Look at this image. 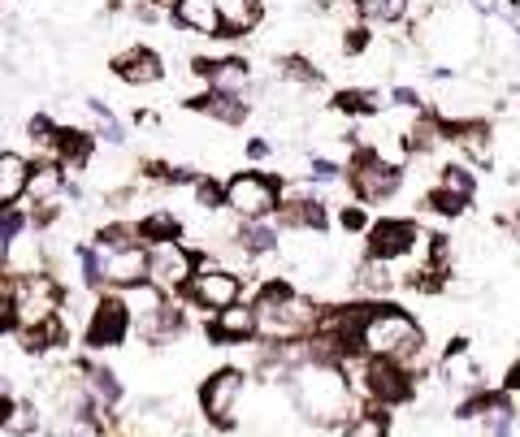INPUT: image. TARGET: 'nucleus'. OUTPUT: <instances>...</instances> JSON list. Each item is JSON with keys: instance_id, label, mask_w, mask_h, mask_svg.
<instances>
[{"instance_id": "nucleus-1", "label": "nucleus", "mask_w": 520, "mask_h": 437, "mask_svg": "<svg viewBox=\"0 0 520 437\" xmlns=\"http://www.w3.org/2000/svg\"><path fill=\"white\" fill-rule=\"evenodd\" d=\"M286 390H291V407L308 425L317 429H338L356 416V386H351V373L343 364L330 360H299L286 373Z\"/></svg>"}, {"instance_id": "nucleus-2", "label": "nucleus", "mask_w": 520, "mask_h": 437, "mask_svg": "<svg viewBox=\"0 0 520 437\" xmlns=\"http://www.w3.org/2000/svg\"><path fill=\"white\" fill-rule=\"evenodd\" d=\"M360 355H369V360H395L416 373V364L425 355V329L408 308L369 303V316H364V329H360Z\"/></svg>"}, {"instance_id": "nucleus-3", "label": "nucleus", "mask_w": 520, "mask_h": 437, "mask_svg": "<svg viewBox=\"0 0 520 437\" xmlns=\"http://www.w3.org/2000/svg\"><path fill=\"white\" fill-rule=\"evenodd\" d=\"M256 325H260V338L273 342V347H291V342L308 338L317 329V299L295 290L291 282H265L256 290Z\"/></svg>"}, {"instance_id": "nucleus-4", "label": "nucleus", "mask_w": 520, "mask_h": 437, "mask_svg": "<svg viewBox=\"0 0 520 437\" xmlns=\"http://www.w3.org/2000/svg\"><path fill=\"white\" fill-rule=\"evenodd\" d=\"M61 303H65V290L57 282V273L18 277L9 290V321H13V329L31 334V329H44L48 321H57Z\"/></svg>"}, {"instance_id": "nucleus-5", "label": "nucleus", "mask_w": 520, "mask_h": 437, "mask_svg": "<svg viewBox=\"0 0 520 437\" xmlns=\"http://www.w3.org/2000/svg\"><path fill=\"white\" fill-rule=\"evenodd\" d=\"M221 195H226V208L239 221H269L282 204V182L273 174L243 169V174H230L221 182Z\"/></svg>"}, {"instance_id": "nucleus-6", "label": "nucleus", "mask_w": 520, "mask_h": 437, "mask_svg": "<svg viewBox=\"0 0 520 437\" xmlns=\"http://www.w3.org/2000/svg\"><path fill=\"white\" fill-rule=\"evenodd\" d=\"M343 178H347L351 195H356V204H364V208H369V204H386V200H395V195L403 191V169L382 161V156L369 152V148L351 152Z\"/></svg>"}, {"instance_id": "nucleus-7", "label": "nucleus", "mask_w": 520, "mask_h": 437, "mask_svg": "<svg viewBox=\"0 0 520 437\" xmlns=\"http://www.w3.org/2000/svg\"><path fill=\"white\" fill-rule=\"evenodd\" d=\"M425 243L429 234L412 217H382L364 230V256L377 264H395V269L403 260H412L416 251H425Z\"/></svg>"}, {"instance_id": "nucleus-8", "label": "nucleus", "mask_w": 520, "mask_h": 437, "mask_svg": "<svg viewBox=\"0 0 520 437\" xmlns=\"http://www.w3.org/2000/svg\"><path fill=\"white\" fill-rule=\"evenodd\" d=\"M243 394H247V373L243 368H217V373L204 377L200 386V412L213 429H234L239 425V407H243Z\"/></svg>"}, {"instance_id": "nucleus-9", "label": "nucleus", "mask_w": 520, "mask_h": 437, "mask_svg": "<svg viewBox=\"0 0 520 437\" xmlns=\"http://www.w3.org/2000/svg\"><path fill=\"white\" fill-rule=\"evenodd\" d=\"M182 295H187V303H195L200 312L217 316V312H226V308H234V303L243 299V273L226 269V264H200V269L191 273V282H187Z\"/></svg>"}, {"instance_id": "nucleus-10", "label": "nucleus", "mask_w": 520, "mask_h": 437, "mask_svg": "<svg viewBox=\"0 0 520 437\" xmlns=\"http://www.w3.org/2000/svg\"><path fill=\"white\" fill-rule=\"evenodd\" d=\"M195 269H200V251L187 247L182 238L148 247V282L161 290V295H182Z\"/></svg>"}, {"instance_id": "nucleus-11", "label": "nucleus", "mask_w": 520, "mask_h": 437, "mask_svg": "<svg viewBox=\"0 0 520 437\" xmlns=\"http://www.w3.org/2000/svg\"><path fill=\"white\" fill-rule=\"evenodd\" d=\"M126 334H130V316H126V308H122V299H117L113 290H109V295H100L96 308L87 312L83 342H87L91 351H104V347H122Z\"/></svg>"}, {"instance_id": "nucleus-12", "label": "nucleus", "mask_w": 520, "mask_h": 437, "mask_svg": "<svg viewBox=\"0 0 520 437\" xmlns=\"http://www.w3.org/2000/svg\"><path fill=\"white\" fill-rule=\"evenodd\" d=\"M100 264H104V290H126L148 282V247H126V251H104L100 247Z\"/></svg>"}, {"instance_id": "nucleus-13", "label": "nucleus", "mask_w": 520, "mask_h": 437, "mask_svg": "<svg viewBox=\"0 0 520 437\" xmlns=\"http://www.w3.org/2000/svg\"><path fill=\"white\" fill-rule=\"evenodd\" d=\"M278 225L282 230H295V234H325L330 230V208H325L317 195H295V200H282L278 204Z\"/></svg>"}, {"instance_id": "nucleus-14", "label": "nucleus", "mask_w": 520, "mask_h": 437, "mask_svg": "<svg viewBox=\"0 0 520 437\" xmlns=\"http://www.w3.org/2000/svg\"><path fill=\"white\" fill-rule=\"evenodd\" d=\"M208 338L213 342H226V347H247V342L260 338V325H256V308L252 303H234V308L217 312L213 325H208Z\"/></svg>"}, {"instance_id": "nucleus-15", "label": "nucleus", "mask_w": 520, "mask_h": 437, "mask_svg": "<svg viewBox=\"0 0 520 437\" xmlns=\"http://www.w3.org/2000/svg\"><path fill=\"white\" fill-rule=\"evenodd\" d=\"M195 70L204 74V83L213 96H247L252 87V70H247L243 57H221V61H195Z\"/></svg>"}, {"instance_id": "nucleus-16", "label": "nucleus", "mask_w": 520, "mask_h": 437, "mask_svg": "<svg viewBox=\"0 0 520 437\" xmlns=\"http://www.w3.org/2000/svg\"><path fill=\"white\" fill-rule=\"evenodd\" d=\"M113 74L122 78V83H130V87H152L156 78L165 74V61H161V52L156 48L135 44V48H122L113 57Z\"/></svg>"}, {"instance_id": "nucleus-17", "label": "nucleus", "mask_w": 520, "mask_h": 437, "mask_svg": "<svg viewBox=\"0 0 520 437\" xmlns=\"http://www.w3.org/2000/svg\"><path fill=\"white\" fill-rule=\"evenodd\" d=\"M226 243L239 251L243 260H260V256H269V251H278L282 234H278V225H273V221H239L230 230Z\"/></svg>"}, {"instance_id": "nucleus-18", "label": "nucleus", "mask_w": 520, "mask_h": 437, "mask_svg": "<svg viewBox=\"0 0 520 437\" xmlns=\"http://www.w3.org/2000/svg\"><path fill=\"white\" fill-rule=\"evenodd\" d=\"M91 152H96V143H91V130L61 126V130H52V139H48V156H52V161H57L61 169H87Z\"/></svg>"}, {"instance_id": "nucleus-19", "label": "nucleus", "mask_w": 520, "mask_h": 437, "mask_svg": "<svg viewBox=\"0 0 520 437\" xmlns=\"http://www.w3.org/2000/svg\"><path fill=\"white\" fill-rule=\"evenodd\" d=\"M65 191V169L52 161V156H39L31 165V178H26V200L35 208L39 204H57V195Z\"/></svg>"}, {"instance_id": "nucleus-20", "label": "nucleus", "mask_w": 520, "mask_h": 437, "mask_svg": "<svg viewBox=\"0 0 520 437\" xmlns=\"http://www.w3.org/2000/svg\"><path fill=\"white\" fill-rule=\"evenodd\" d=\"M78 381H83L87 399L96 403V407H104V412L122 403V381H117L113 368H104V364H83V368H78Z\"/></svg>"}, {"instance_id": "nucleus-21", "label": "nucleus", "mask_w": 520, "mask_h": 437, "mask_svg": "<svg viewBox=\"0 0 520 437\" xmlns=\"http://www.w3.org/2000/svg\"><path fill=\"white\" fill-rule=\"evenodd\" d=\"M174 22L191 35H204V39H217L221 35V22H217V5L213 0H178L174 5Z\"/></svg>"}, {"instance_id": "nucleus-22", "label": "nucleus", "mask_w": 520, "mask_h": 437, "mask_svg": "<svg viewBox=\"0 0 520 437\" xmlns=\"http://www.w3.org/2000/svg\"><path fill=\"white\" fill-rule=\"evenodd\" d=\"M213 5H217L221 35H247V31H256L260 13H265L260 0H213Z\"/></svg>"}, {"instance_id": "nucleus-23", "label": "nucleus", "mask_w": 520, "mask_h": 437, "mask_svg": "<svg viewBox=\"0 0 520 437\" xmlns=\"http://www.w3.org/2000/svg\"><path fill=\"white\" fill-rule=\"evenodd\" d=\"M26 178H31V161L22 152H0V208L26 200Z\"/></svg>"}, {"instance_id": "nucleus-24", "label": "nucleus", "mask_w": 520, "mask_h": 437, "mask_svg": "<svg viewBox=\"0 0 520 437\" xmlns=\"http://www.w3.org/2000/svg\"><path fill=\"white\" fill-rule=\"evenodd\" d=\"M117 299H122V308L130 316V325H139V321H148V316H156L165 308V295L156 290L152 282H139V286H126V290H117Z\"/></svg>"}, {"instance_id": "nucleus-25", "label": "nucleus", "mask_w": 520, "mask_h": 437, "mask_svg": "<svg viewBox=\"0 0 520 437\" xmlns=\"http://www.w3.org/2000/svg\"><path fill=\"white\" fill-rule=\"evenodd\" d=\"M429 191L442 195V200H451V204H460V208H468V200H473V191H477V178H473V169L468 165H447Z\"/></svg>"}, {"instance_id": "nucleus-26", "label": "nucleus", "mask_w": 520, "mask_h": 437, "mask_svg": "<svg viewBox=\"0 0 520 437\" xmlns=\"http://www.w3.org/2000/svg\"><path fill=\"white\" fill-rule=\"evenodd\" d=\"M139 238H143V247H152V243H169V238H182V217L174 213V208H161L156 204L148 217H139Z\"/></svg>"}, {"instance_id": "nucleus-27", "label": "nucleus", "mask_w": 520, "mask_h": 437, "mask_svg": "<svg viewBox=\"0 0 520 437\" xmlns=\"http://www.w3.org/2000/svg\"><path fill=\"white\" fill-rule=\"evenodd\" d=\"M195 109H200L204 117H213V122H226V126H239L247 117V100L239 96H213V91H204V96L191 100Z\"/></svg>"}, {"instance_id": "nucleus-28", "label": "nucleus", "mask_w": 520, "mask_h": 437, "mask_svg": "<svg viewBox=\"0 0 520 437\" xmlns=\"http://www.w3.org/2000/svg\"><path fill=\"white\" fill-rule=\"evenodd\" d=\"M91 243L104 247V251H126V247H143V238H139L135 221H109V225H100Z\"/></svg>"}, {"instance_id": "nucleus-29", "label": "nucleus", "mask_w": 520, "mask_h": 437, "mask_svg": "<svg viewBox=\"0 0 520 437\" xmlns=\"http://www.w3.org/2000/svg\"><path fill=\"white\" fill-rule=\"evenodd\" d=\"M338 437H390V420H386L382 407H364V412H356L347 420Z\"/></svg>"}, {"instance_id": "nucleus-30", "label": "nucleus", "mask_w": 520, "mask_h": 437, "mask_svg": "<svg viewBox=\"0 0 520 437\" xmlns=\"http://www.w3.org/2000/svg\"><path fill=\"white\" fill-rule=\"evenodd\" d=\"M39 425H44V412H39V403L18 399V403H13V416H9L5 433H9V437H31V433H39Z\"/></svg>"}, {"instance_id": "nucleus-31", "label": "nucleus", "mask_w": 520, "mask_h": 437, "mask_svg": "<svg viewBox=\"0 0 520 437\" xmlns=\"http://www.w3.org/2000/svg\"><path fill=\"white\" fill-rule=\"evenodd\" d=\"M364 22H399L408 13V0H351Z\"/></svg>"}, {"instance_id": "nucleus-32", "label": "nucleus", "mask_w": 520, "mask_h": 437, "mask_svg": "<svg viewBox=\"0 0 520 437\" xmlns=\"http://www.w3.org/2000/svg\"><path fill=\"white\" fill-rule=\"evenodd\" d=\"M338 109L343 113H377V91H364V87H351V91H343L338 96Z\"/></svg>"}, {"instance_id": "nucleus-33", "label": "nucleus", "mask_w": 520, "mask_h": 437, "mask_svg": "<svg viewBox=\"0 0 520 437\" xmlns=\"http://www.w3.org/2000/svg\"><path fill=\"white\" fill-rule=\"evenodd\" d=\"M191 200L200 204V208H226L221 182H213V178H191Z\"/></svg>"}, {"instance_id": "nucleus-34", "label": "nucleus", "mask_w": 520, "mask_h": 437, "mask_svg": "<svg viewBox=\"0 0 520 437\" xmlns=\"http://www.w3.org/2000/svg\"><path fill=\"white\" fill-rule=\"evenodd\" d=\"M369 208H364V204H343V208H338V230H343V234H364V230H369Z\"/></svg>"}, {"instance_id": "nucleus-35", "label": "nucleus", "mask_w": 520, "mask_h": 437, "mask_svg": "<svg viewBox=\"0 0 520 437\" xmlns=\"http://www.w3.org/2000/svg\"><path fill=\"white\" fill-rule=\"evenodd\" d=\"M369 48V31L364 26H347V35H343V52L347 57H356V52Z\"/></svg>"}, {"instance_id": "nucleus-36", "label": "nucleus", "mask_w": 520, "mask_h": 437, "mask_svg": "<svg viewBox=\"0 0 520 437\" xmlns=\"http://www.w3.org/2000/svg\"><path fill=\"white\" fill-rule=\"evenodd\" d=\"M26 130H31V139H35V143H48V139H52V130H57V126H52V117H48V113H39V117H31V126H26Z\"/></svg>"}, {"instance_id": "nucleus-37", "label": "nucleus", "mask_w": 520, "mask_h": 437, "mask_svg": "<svg viewBox=\"0 0 520 437\" xmlns=\"http://www.w3.org/2000/svg\"><path fill=\"white\" fill-rule=\"evenodd\" d=\"M503 390H507V394H520V355L512 360V368H507V377H503Z\"/></svg>"}, {"instance_id": "nucleus-38", "label": "nucleus", "mask_w": 520, "mask_h": 437, "mask_svg": "<svg viewBox=\"0 0 520 437\" xmlns=\"http://www.w3.org/2000/svg\"><path fill=\"white\" fill-rule=\"evenodd\" d=\"M13 403H18V399H13L9 390H0V429L9 425V416H13Z\"/></svg>"}, {"instance_id": "nucleus-39", "label": "nucleus", "mask_w": 520, "mask_h": 437, "mask_svg": "<svg viewBox=\"0 0 520 437\" xmlns=\"http://www.w3.org/2000/svg\"><path fill=\"white\" fill-rule=\"evenodd\" d=\"M174 5L178 0H143V9H152L156 18H161V13H174Z\"/></svg>"}, {"instance_id": "nucleus-40", "label": "nucleus", "mask_w": 520, "mask_h": 437, "mask_svg": "<svg viewBox=\"0 0 520 437\" xmlns=\"http://www.w3.org/2000/svg\"><path fill=\"white\" fill-rule=\"evenodd\" d=\"M247 156H252V161H265V156H269V143H265V139H252V143H247Z\"/></svg>"}, {"instance_id": "nucleus-41", "label": "nucleus", "mask_w": 520, "mask_h": 437, "mask_svg": "<svg viewBox=\"0 0 520 437\" xmlns=\"http://www.w3.org/2000/svg\"><path fill=\"white\" fill-rule=\"evenodd\" d=\"M13 321H9V303H5V295H0V329H9Z\"/></svg>"}]
</instances>
